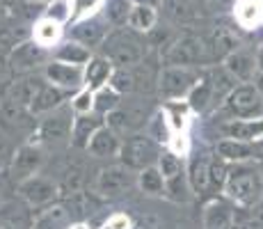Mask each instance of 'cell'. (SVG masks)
I'll return each instance as SVG.
<instances>
[{
  "label": "cell",
  "mask_w": 263,
  "mask_h": 229,
  "mask_svg": "<svg viewBox=\"0 0 263 229\" xmlns=\"http://www.w3.org/2000/svg\"><path fill=\"white\" fill-rule=\"evenodd\" d=\"M138 183V174H133L128 165H110L96 174V179L92 183V192L96 197H103V200H115L121 197L124 192H128L130 188Z\"/></svg>",
  "instance_id": "5"
},
{
  "label": "cell",
  "mask_w": 263,
  "mask_h": 229,
  "mask_svg": "<svg viewBox=\"0 0 263 229\" xmlns=\"http://www.w3.org/2000/svg\"><path fill=\"white\" fill-rule=\"evenodd\" d=\"M236 211L227 202L213 200L204 208V229H231Z\"/></svg>",
  "instance_id": "24"
},
{
  "label": "cell",
  "mask_w": 263,
  "mask_h": 229,
  "mask_svg": "<svg viewBox=\"0 0 263 229\" xmlns=\"http://www.w3.org/2000/svg\"><path fill=\"white\" fill-rule=\"evenodd\" d=\"M224 67L236 80H238V83H252L254 76H256V71H259L256 58L252 53H247V50H242V48H238L236 53H231L229 58L224 60Z\"/></svg>",
  "instance_id": "19"
},
{
  "label": "cell",
  "mask_w": 263,
  "mask_h": 229,
  "mask_svg": "<svg viewBox=\"0 0 263 229\" xmlns=\"http://www.w3.org/2000/svg\"><path fill=\"white\" fill-rule=\"evenodd\" d=\"M133 5H151V7H160L163 0H133Z\"/></svg>",
  "instance_id": "48"
},
{
  "label": "cell",
  "mask_w": 263,
  "mask_h": 229,
  "mask_svg": "<svg viewBox=\"0 0 263 229\" xmlns=\"http://www.w3.org/2000/svg\"><path fill=\"white\" fill-rule=\"evenodd\" d=\"M128 119H130V115L126 113V110H119V108L105 115V124H108L117 135L119 133H126V131L130 129V121Z\"/></svg>",
  "instance_id": "44"
},
{
  "label": "cell",
  "mask_w": 263,
  "mask_h": 229,
  "mask_svg": "<svg viewBox=\"0 0 263 229\" xmlns=\"http://www.w3.org/2000/svg\"><path fill=\"white\" fill-rule=\"evenodd\" d=\"M211 83H213V103H224V99L231 94V90L236 87V83L238 80L234 78V76L227 71V67L222 64V67H215L211 69Z\"/></svg>",
  "instance_id": "30"
},
{
  "label": "cell",
  "mask_w": 263,
  "mask_h": 229,
  "mask_svg": "<svg viewBox=\"0 0 263 229\" xmlns=\"http://www.w3.org/2000/svg\"><path fill=\"white\" fill-rule=\"evenodd\" d=\"M44 16L53 19L58 23H67L71 19V5H69V0H50Z\"/></svg>",
  "instance_id": "42"
},
{
  "label": "cell",
  "mask_w": 263,
  "mask_h": 229,
  "mask_svg": "<svg viewBox=\"0 0 263 229\" xmlns=\"http://www.w3.org/2000/svg\"><path fill=\"white\" fill-rule=\"evenodd\" d=\"M69 5H71V19L80 21V19L94 16L105 5V0H69Z\"/></svg>",
  "instance_id": "39"
},
{
  "label": "cell",
  "mask_w": 263,
  "mask_h": 229,
  "mask_svg": "<svg viewBox=\"0 0 263 229\" xmlns=\"http://www.w3.org/2000/svg\"><path fill=\"white\" fill-rule=\"evenodd\" d=\"M188 99V105L195 113H201L206 110L211 103H213V83H211V74L199 76V80L195 83V87L190 90V94L185 96Z\"/></svg>",
  "instance_id": "29"
},
{
  "label": "cell",
  "mask_w": 263,
  "mask_h": 229,
  "mask_svg": "<svg viewBox=\"0 0 263 229\" xmlns=\"http://www.w3.org/2000/svg\"><path fill=\"white\" fill-rule=\"evenodd\" d=\"M105 124L103 115L99 113H85V115H76L73 117V126H71V142L78 149H87L89 140L101 126Z\"/></svg>",
  "instance_id": "17"
},
{
  "label": "cell",
  "mask_w": 263,
  "mask_h": 229,
  "mask_svg": "<svg viewBox=\"0 0 263 229\" xmlns=\"http://www.w3.org/2000/svg\"><path fill=\"white\" fill-rule=\"evenodd\" d=\"M67 229H89L87 225H85V222L83 220H80V222H73V225H69Z\"/></svg>",
  "instance_id": "50"
},
{
  "label": "cell",
  "mask_w": 263,
  "mask_h": 229,
  "mask_svg": "<svg viewBox=\"0 0 263 229\" xmlns=\"http://www.w3.org/2000/svg\"><path fill=\"white\" fill-rule=\"evenodd\" d=\"M67 222H69V211L64 208V204H58L39 213L34 218V222L30 225V229H64Z\"/></svg>",
  "instance_id": "31"
},
{
  "label": "cell",
  "mask_w": 263,
  "mask_h": 229,
  "mask_svg": "<svg viewBox=\"0 0 263 229\" xmlns=\"http://www.w3.org/2000/svg\"><path fill=\"white\" fill-rule=\"evenodd\" d=\"M18 195L28 202L30 206H48L58 200L60 195V186L48 177L32 174L30 179H25L18 183Z\"/></svg>",
  "instance_id": "9"
},
{
  "label": "cell",
  "mask_w": 263,
  "mask_h": 229,
  "mask_svg": "<svg viewBox=\"0 0 263 229\" xmlns=\"http://www.w3.org/2000/svg\"><path fill=\"white\" fill-rule=\"evenodd\" d=\"M44 78L62 90H69V92L80 90V87H85V67H80V64H69V62H62V60L53 58L46 67H44Z\"/></svg>",
  "instance_id": "10"
},
{
  "label": "cell",
  "mask_w": 263,
  "mask_h": 229,
  "mask_svg": "<svg viewBox=\"0 0 263 229\" xmlns=\"http://www.w3.org/2000/svg\"><path fill=\"white\" fill-rule=\"evenodd\" d=\"M110 85L119 92V94H128L135 90V76L128 67H115L112 76H110Z\"/></svg>",
  "instance_id": "38"
},
{
  "label": "cell",
  "mask_w": 263,
  "mask_h": 229,
  "mask_svg": "<svg viewBox=\"0 0 263 229\" xmlns=\"http://www.w3.org/2000/svg\"><path fill=\"white\" fill-rule=\"evenodd\" d=\"M209 48H211V58H213L215 62H224L231 53H236V50L240 48V39L234 28L217 25L209 37Z\"/></svg>",
  "instance_id": "14"
},
{
  "label": "cell",
  "mask_w": 263,
  "mask_h": 229,
  "mask_svg": "<svg viewBox=\"0 0 263 229\" xmlns=\"http://www.w3.org/2000/svg\"><path fill=\"white\" fill-rule=\"evenodd\" d=\"M119 92L112 87V85H103V87H99L94 92V113L99 115H108L112 113V110L119 108Z\"/></svg>",
  "instance_id": "35"
},
{
  "label": "cell",
  "mask_w": 263,
  "mask_h": 229,
  "mask_svg": "<svg viewBox=\"0 0 263 229\" xmlns=\"http://www.w3.org/2000/svg\"><path fill=\"white\" fill-rule=\"evenodd\" d=\"M222 110L229 115V119H254L263 117V96L259 94L254 83H242L231 90L224 99Z\"/></svg>",
  "instance_id": "4"
},
{
  "label": "cell",
  "mask_w": 263,
  "mask_h": 229,
  "mask_svg": "<svg viewBox=\"0 0 263 229\" xmlns=\"http://www.w3.org/2000/svg\"><path fill=\"white\" fill-rule=\"evenodd\" d=\"M130 9H133V0H105L103 5V16L108 19L110 25L121 28L128 23Z\"/></svg>",
  "instance_id": "34"
},
{
  "label": "cell",
  "mask_w": 263,
  "mask_h": 229,
  "mask_svg": "<svg viewBox=\"0 0 263 229\" xmlns=\"http://www.w3.org/2000/svg\"><path fill=\"white\" fill-rule=\"evenodd\" d=\"M46 46H42L34 39H25V42H16L14 48L9 50L7 64L14 71H30L39 64L46 62Z\"/></svg>",
  "instance_id": "11"
},
{
  "label": "cell",
  "mask_w": 263,
  "mask_h": 229,
  "mask_svg": "<svg viewBox=\"0 0 263 229\" xmlns=\"http://www.w3.org/2000/svg\"><path fill=\"white\" fill-rule=\"evenodd\" d=\"M110 34V23L108 19H101V16H87V19H80L78 23L73 25L71 30H69V37L76 39V42L89 46V48H94V46H101L105 42V37Z\"/></svg>",
  "instance_id": "12"
},
{
  "label": "cell",
  "mask_w": 263,
  "mask_h": 229,
  "mask_svg": "<svg viewBox=\"0 0 263 229\" xmlns=\"http://www.w3.org/2000/svg\"><path fill=\"white\" fill-rule=\"evenodd\" d=\"M163 60L165 67H201L213 58H211L209 39L197 37V34H183L167 46Z\"/></svg>",
  "instance_id": "3"
},
{
  "label": "cell",
  "mask_w": 263,
  "mask_h": 229,
  "mask_svg": "<svg viewBox=\"0 0 263 229\" xmlns=\"http://www.w3.org/2000/svg\"><path fill=\"white\" fill-rule=\"evenodd\" d=\"M215 154L227 163H242L254 158V145L245 140H236V137H222L215 145Z\"/></svg>",
  "instance_id": "23"
},
{
  "label": "cell",
  "mask_w": 263,
  "mask_h": 229,
  "mask_svg": "<svg viewBox=\"0 0 263 229\" xmlns=\"http://www.w3.org/2000/svg\"><path fill=\"white\" fill-rule=\"evenodd\" d=\"M247 211H250V208H247ZM231 229H263V225L250 211V216H234V227Z\"/></svg>",
  "instance_id": "46"
},
{
  "label": "cell",
  "mask_w": 263,
  "mask_h": 229,
  "mask_svg": "<svg viewBox=\"0 0 263 229\" xmlns=\"http://www.w3.org/2000/svg\"><path fill=\"white\" fill-rule=\"evenodd\" d=\"M217 3H231V0H217Z\"/></svg>",
  "instance_id": "54"
},
{
  "label": "cell",
  "mask_w": 263,
  "mask_h": 229,
  "mask_svg": "<svg viewBox=\"0 0 263 229\" xmlns=\"http://www.w3.org/2000/svg\"><path fill=\"white\" fill-rule=\"evenodd\" d=\"M211 161L213 156L209 151H195L188 165V181L192 192H204L209 188V174H211Z\"/></svg>",
  "instance_id": "22"
},
{
  "label": "cell",
  "mask_w": 263,
  "mask_h": 229,
  "mask_svg": "<svg viewBox=\"0 0 263 229\" xmlns=\"http://www.w3.org/2000/svg\"><path fill=\"white\" fill-rule=\"evenodd\" d=\"M73 113V110H71ZM71 113L67 110H53V115L48 119H44L39 124V129L34 131V137L37 142H44V140H58V137H64L67 133H71V126H73V117Z\"/></svg>",
  "instance_id": "15"
},
{
  "label": "cell",
  "mask_w": 263,
  "mask_h": 229,
  "mask_svg": "<svg viewBox=\"0 0 263 229\" xmlns=\"http://www.w3.org/2000/svg\"><path fill=\"white\" fill-rule=\"evenodd\" d=\"M53 58L62 60V62H69V64H80V67H85V64L92 60V50H89V46H85V44L69 37L67 42L58 44Z\"/></svg>",
  "instance_id": "26"
},
{
  "label": "cell",
  "mask_w": 263,
  "mask_h": 229,
  "mask_svg": "<svg viewBox=\"0 0 263 229\" xmlns=\"http://www.w3.org/2000/svg\"><path fill=\"white\" fill-rule=\"evenodd\" d=\"M69 96V90H62L53 83H44V87L37 92L34 96L32 105H30V115H46V113H53V110L62 108V103L67 101Z\"/></svg>",
  "instance_id": "16"
},
{
  "label": "cell",
  "mask_w": 263,
  "mask_h": 229,
  "mask_svg": "<svg viewBox=\"0 0 263 229\" xmlns=\"http://www.w3.org/2000/svg\"><path fill=\"white\" fill-rule=\"evenodd\" d=\"M224 137H236V140L254 142L263 137V117H254V119H229L220 126Z\"/></svg>",
  "instance_id": "18"
},
{
  "label": "cell",
  "mask_w": 263,
  "mask_h": 229,
  "mask_svg": "<svg viewBox=\"0 0 263 229\" xmlns=\"http://www.w3.org/2000/svg\"><path fill=\"white\" fill-rule=\"evenodd\" d=\"M44 83H46L44 76H28V78H23V80H16V83H14L12 87H9V92H7L9 105L21 108V110H28L30 113V105H32L37 92L44 87Z\"/></svg>",
  "instance_id": "13"
},
{
  "label": "cell",
  "mask_w": 263,
  "mask_h": 229,
  "mask_svg": "<svg viewBox=\"0 0 263 229\" xmlns=\"http://www.w3.org/2000/svg\"><path fill=\"white\" fill-rule=\"evenodd\" d=\"M261 7H263V0H261Z\"/></svg>",
  "instance_id": "55"
},
{
  "label": "cell",
  "mask_w": 263,
  "mask_h": 229,
  "mask_svg": "<svg viewBox=\"0 0 263 229\" xmlns=\"http://www.w3.org/2000/svg\"><path fill=\"white\" fill-rule=\"evenodd\" d=\"M60 37H62V23L53 21V19H46L44 16L42 21L34 23V30H32V39L34 42H39L42 46H58Z\"/></svg>",
  "instance_id": "33"
},
{
  "label": "cell",
  "mask_w": 263,
  "mask_h": 229,
  "mask_svg": "<svg viewBox=\"0 0 263 229\" xmlns=\"http://www.w3.org/2000/svg\"><path fill=\"white\" fill-rule=\"evenodd\" d=\"M30 225H25V213L18 206L9 213L5 208H0V229H30Z\"/></svg>",
  "instance_id": "43"
},
{
  "label": "cell",
  "mask_w": 263,
  "mask_h": 229,
  "mask_svg": "<svg viewBox=\"0 0 263 229\" xmlns=\"http://www.w3.org/2000/svg\"><path fill=\"white\" fill-rule=\"evenodd\" d=\"M158 156H160V149L151 135H133L126 142H121L119 158L124 165H128L130 170L140 172L149 165H156Z\"/></svg>",
  "instance_id": "6"
},
{
  "label": "cell",
  "mask_w": 263,
  "mask_h": 229,
  "mask_svg": "<svg viewBox=\"0 0 263 229\" xmlns=\"http://www.w3.org/2000/svg\"><path fill=\"white\" fill-rule=\"evenodd\" d=\"M112 71H115V64H112V60H110L108 55H103V53L92 55V60L85 64V87L96 92L99 87L108 85Z\"/></svg>",
  "instance_id": "20"
},
{
  "label": "cell",
  "mask_w": 263,
  "mask_h": 229,
  "mask_svg": "<svg viewBox=\"0 0 263 229\" xmlns=\"http://www.w3.org/2000/svg\"><path fill=\"white\" fill-rule=\"evenodd\" d=\"M234 16L240 28L252 30L263 21V7L261 0H238L234 7Z\"/></svg>",
  "instance_id": "28"
},
{
  "label": "cell",
  "mask_w": 263,
  "mask_h": 229,
  "mask_svg": "<svg viewBox=\"0 0 263 229\" xmlns=\"http://www.w3.org/2000/svg\"><path fill=\"white\" fill-rule=\"evenodd\" d=\"M163 9L179 25H190L199 19V9H197L195 0H163Z\"/></svg>",
  "instance_id": "25"
},
{
  "label": "cell",
  "mask_w": 263,
  "mask_h": 229,
  "mask_svg": "<svg viewBox=\"0 0 263 229\" xmlns=\"http://www.w3.org/2000/svg\"><path fill=\"white\" fill-rule=\"evenodd\" d=\"M227 174H229V163L215 154L213 161H211V174H209V188H211V190L220 192L222 188H224Z\"/></svg>",
  "instance_id": "37"
},
{
  "label": "cell",
  "mask_w": 263,
  "mask_h": 229,
  "mask_svg": "<svg viewBox=\"0 0 263 229\" xmlns=\"http://www.w3.org/2000/svg\"><path fill=\"white\" fill-rule=\"evenodd\" d=\"M99 229H133V220L126 213H112Z\"/></svg>",
  "instance_id": "45"
},
{
  "label": "cell",
  "mask_w": 263,
  "mask_h": 229,
  "mask_svg": "<svg viewBox=\"0 0 263 229\" xmlns=\"http://www.w3.org/2000/svg\"><path fill=\"white\" fill-rule=\"evenodd\" d=\"M71 110H73V115L94 113V90L80 87L78 94H76L73 99H71Z\"/></svg>",
  "instance_id": "40"
},
{
  "label": "cell",
  "mask_w": 263,
  "mask_h": 229,
  "mask_svg": "<svg viewBox=\"0 0 263 229\" xmlns=\"http://www.w3.org/2000/svg\"><path fill=\"white\" fill-rule=\"evenodd\" d=\"M156 9L158 7H151V5H133L126 25L133 28L135 32H140V34L151 32V30L156 28V23H158V12H156Z\"/></svg>",
  "instance_id": "27"
},
{
  "label": "cell",
  "mask_w": 263,
  "mask_h": 229,
  "mask_svg": "<svg viewBox=\"0 0 263 229\" xmlns=\"http://www.w3.org/2000/svg\"><path fill=\"white\" fill-rule=\"evenodd\" d=\"M138 186L146 195H165V177L158 165H149L138 172Z\"/></svg>",
  "instance_id": "32"
},
{
  "label": "cell",
  "mask_w": 263,
  "mask_h": 229,
  "mask_svg": "<svg viewBox=\"0 0 263 229\" xmlns=\"http://www.w3.org/2000/svg\"><path fill=\"white\" fill-rule=\"evenodd\" d=\"M222 192L238 208H254L263 200V167L250 161L229 165Z\"/></svg>",
  "instance_id": "1"
},
{
  "label": "cell",
  "mask_w": 263,
  "mask_h": 229,
  "mask_svg": "<svg viewBox=\"0 0 263 229\" xmlns=\"http://www.w3.org/2000/svg\"><path fill=\"white\" fill-rule=\"evenodd\" d=\"M48 3H50V0H48Z\"/></svg>",
  "instance_id": "56"
},
{
  "label": "cell",
  "mask_w": 263,
  "mask_h": 229,
  "mask_svg": "<svg viewBox=\"0 0 263 229\" xmlns=\"http://www.w3.org/2000/svg\"><path fill=\"white\" fill-rule=\"evenodd\" d=\"M44 165V151L39 142H25L16 151L12 154V161H9V177L12 181L21 183L25 179H30L32 174H37Z\"/></svg>",
  "instance_id": "8"
},
{
  "label": "cell",
  "mask_w": 263,
  "mask_h": 229,
  "mask_svg": "<svg viewBox=\"0 0 263 229\" xmlns=\"http://www.w3.org/2000/svg\"><path fill=\"white\" fill-rule=\"evenodd\" d=\"M252 83L256 85V90H259V94L263 96V71H256V76H254V80Z\"/></svg>",
  "instance_id": "47"
},
{
  "label": "cell",
  "mask_w": 263,
  "mask_h": 229,
  "mask_svg": "<svg viewBox=\"0 0 263 229\" xmlns=\"http://www.w3.org/2000/svg\"><path fill=\"white\" fill-rule=\"evenodd\" d=\"M156 165L160 167L165 181L174 179V177H179V174H183V172H185L183 170V161H181V156L174 154V151H160L158 163H156Z\"/></svg>",
  "instance_id": "36"
},
{
  "label": "cell",
  "mask_w": 263,
  "mask_h": 229,
  "mask_svg": "<svg viewBox=\"0 0 263 229\" xmlns=\"http://www.w3.org/2000/svg\"><path fill=\"white\" fill-rule=\"evenodd\" d=\"M256 64H259V71H263V44L256 50Z\"/></svg>",
  "instance_id": "49"
},
{
  "label": "cell",
  "mask_w": 263,
  "mask_h": 229,
  "mask_svg": "<svg viewBox=\"0 0 263 229\" xmlns=\"http://www.w3.org/2000/svg\"><path fill=\"white\" fill-rule=\"evenodd\" d=\"M5 163H7V156H5V147L0 145V167H3Z\"/></svg>",
  "instance_id": "51"
},
{
  "label": "cell",
  "mask_w": 263,
  "mask_h": 229,
  "mask_svg": "<svg viewBox=\"0 0 263 229\" xmlns=\"http://www.w3.org/2000/svg\"><path fill=\"white\" fill-rule=\"evenodd\" d=\"M9 3H12V0H0V12H7Z\"/></svg>",
  "instance_id": "52"
},
{
  "label": "cell",
  "mask_w": 263,
  "mask_h": 229,
  "mask_svg": "<svg viewBox=\"0 0 263 229\" xmlns=\"http://www.w3.org/2000/svg\"><path fill=\"white\" fill-rule=\"evenodd\" d=\"M64 208L69 211V216H73V218H83L85 213H89L87 208V195H85L83 190H76V192H69L67 195V202H64Z\"/></svg>",
  "instance_id": "41"
},
{
  "label": "cell",
  "mask_w": 263,
  "mask_h": 229,
  "mask_svg": "<svg viewBox=\"0 0 263 229\" xmlns=\"http://www.w3.org/2000/svg\"><path fill=\"white\" fill-rule=\"evenodd\" d=\"M140 32H135L133 28H119L115 32H110L105 37V42L101 44L103 55H108L112 60L115 67H133V64L142 62L144 58V46L138 37Z\"/></svg>",
  "instance_id": "2"
},
{
  "label": "cell",
  "mask_w": 263,
  "mask_h": 229,
  "mask_svg": "<svg viewBox=\"0 0 263 229\" xmlns=\"http://www.w3.org/2000/svg\"><path fill=\"white\" fill-rule=\"evenodd\" d=\"M199 76L201 74H197L195 67H165L158 78L160 96H165V99H183L195 87Z\"/></svg>",
  "instance_id": "7"
},
{
  "label": "cell",
  "mask_w": 263,
  "mask_h": 229,
  "mask_svg": "<svg viewBox=\"0 0 263 229\" xmlns=\"http://www.w3.org/2000/svg\"><path fill=\"white\" fill-rule=\"evenodd\" d=\"M0 71H3V55H0Z\"/></svg>",
  "instance_id": "53"
},
{
  "label": "cell",
  "mask_w": 263,
  "mask_h": 229,
  "mask_svg": "<svg viewBox=\"0 0 263 229\" xmlns=\"http://www.w3.org/2000/svg\"><path fill=\"white\" fill-rule=\"evenodd\" d=\"M87 151L96 158H108V156H119L121 151V142H119V135L110 129L108 124H103L99 131L92 135L87 145Z\"/></svg>",
  "instance_id": "21"
}]
</instances>
